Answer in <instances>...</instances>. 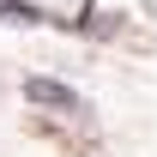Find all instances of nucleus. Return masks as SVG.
<instances>
[{
    "instance_id": "f257e3e1",
    "label": "nucleus",
    "mask_w": 157,
    "mask_h": 157,
    "mask_svg": "<svg viewBox=\"0 0 157 157\" xmlns=\"http://www.w3.org/2000/svg\"><path fill=\"white\" fill-rule=\"evenodd\" d=\"M24 97H30V103H48V109H67V115L78 109V97L67 91V85H55V78H24Z\"/></svg>"
}]
</instances>
